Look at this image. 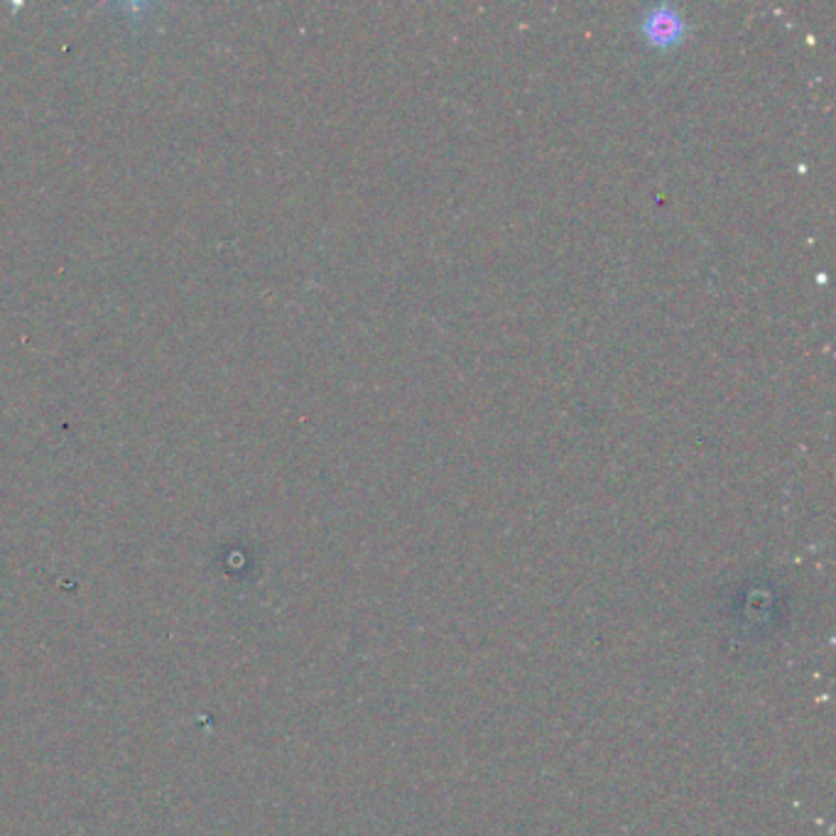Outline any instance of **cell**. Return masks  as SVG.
Returning <instances> with one entry per match:
<instances>
[{
	"label": "cell",
	"mask_w": 836,
	"mask_h": 836,
	"mask_svg": "<svg viewBox=\"0 0 836 836\" xmlns=\"http://www.w3.org/2000/svg\"><path fill=\"white\" fill-rule=\"evenodd\" d=\"M650 28H653V35L650 38L655 42H675L677 30H679V20L677 18H665L663 13H657L650 20Z\"/></svg>",
	"instance_id": "6da1fadb"
}]
</instances>
